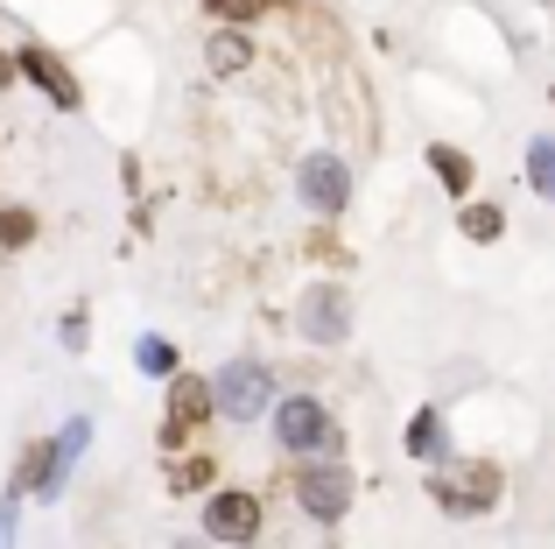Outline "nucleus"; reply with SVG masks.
<instances>
[{"mask_svg": "<svg viewBox=\"0 0 555 549\" xmlns=\"http://www.w3.org/2000/svg\"><path fill=\"white\" fill-rule=\"evenodd\" d=\"M141 367L149 373H177V353H169L163 339H141Z\"/></svg>", "mask_w": 555, "mask_h": 549, "instance_id": "f3484780", "label": "nucleus"}, {"mask_svg": "<svg viewBox=\"0 0 555 549\" xmlns=\"http://www.w3.org/2000/svg\"><path fill=\"white\" fill-rule=\"evenodd\" d=\"M345 324H352V303H345V289H310V296H302V339L338 345Z\"/></svg>", "mask_w": 555, "mask_h": 549, "instance_id": "6e6552de", "label": "nucleus"}, {"mask_svg": "<svg viewBox=\"0 0 555 549\" xmlns=\"http://www.w3.org/2000/svg\"><path fill=\"white\" fill-rule=\"evenodd\" d=\"M296 500L317 514V522H338V514L352 508V472L331 465V458H324V465H302L296 472Z\"/></svg>", "mask_w": 555, "mask_h": 549, "instance_id": "7ed1b4c3", "label": "nucleus"}, {"mask_svg": "<svg viewBox=\"0 0 555 549\" xmlns=\"http://www.w3.org/2000/svg\"><path fill=\"white\" fill-rule=\"evenodd\" d=\"M36 240V219L28 212H0V247H28Z\"/></svg>", "mask_w": 555, "mask_h": 549, "instance_id": "dca6fc26", "label": "nucleus"}, {"mask_svg": "<svg viewBox=\"0 0 555 549\" xmlns=\"http://www.w3.org/2000/svg\"><path fill=\"white\" fill-rule=\"evenodd\" d=\"M500 205H472V212H464V233H472V240H500Z\"/></svg>", "mask_w": 555, "mask_h": 549, "instance_id": "4468645a", "label": "nucleus"}, {"mask_svg": "<svg viewBox=\"0 0 555 549\" xmlns=\"http://www.w3.org/2000/svg\"><path fill=\"white\" fill-rule=\"evenodd\" d=\"M429 169L443 177V191H450V197L472 191V155H457V149H429Z\"/></svg>", "mask_w": 555, "mask_h": 549, "instance_id": "9d476101", "label": "nucleus"}, {"mask_svg": "<svg viewBox=\"0 0 555 549\" xmlns=\"http://www.w3.org/2000/svg\"><path fill=\"white\" fill-rule=\"evenodd\" d=\"M204 528H211L218 542H254V536H260V500H254V494H211Z\"/></svg>", "mask_w": 555, "mask_h": 549, "instance_id": "423d86ee", "label": "nucleus"}, {"mask_svg": "<svg viewBox=\"0 0 555 549\" xmlns=\"http://www.w3.org/2000/svg\"><path fill=\"white\" fill-rule=\"evenodd\" d=\"M14 71H28V78H36V85H42V92H50V99H56L64 113L78 106V78H70V71L56 64L50 50H22V64H14Z\"/></svg>", "mask_w": 555, "mask_h": 549, "instance_id": "1a4fd4ad", "label": "nucleus"}, {"mask_svg": "<svg viewBox=\"0 0 555 549\" xmlns=\"http://www.w3.org/2000/svg\"><path fill=\"white\" fill-rule=\"evenodd\" d=\"M246 56H254L246 36H211V71H246Z\"/></svg>", "mask_w": 555, "mask_h": 549, "instance_id": "f8f14e48", "label": "nucleus"}, {"mask_svg": "<svg viewBox=\"0 0 555 549\" xmlns=\"http://www.w3.org/2000/svg\"><path fill=\"white\" fill-rule=\"evenodd\" d=\"M429 494H436V508H450V514H486L492 500H500V465H450Z\"/></svg>", "mask_w": 555, "mask_h": 549, "instance_id": "f03ea898", "label": "nucleus"}, {"mask_svg": "<svg viewBox=\"0 0 555 549\" xmlns=\"http://www.w3.org/2000/svg\"><path fill=\"white\" fill-rule=\"evenodd\" d=\"M528 183L555 197V141H534V149H528Z\"/></svg>", "mask_w": 555, "mask_h": 549, "instance_id": "ddd939ff", "label": "nucleus"}, {"mask_svg": "<svg viewBox=\"0 0 555 549\" xmlns=\"http://www.w3.org/2000/svg\"><path fill=\"white\" fill-rule=\"evenodd\" d=\"M8 85H14V64H8V50H0V92H8Z\"/></svg>", "mask_w": 555, "mask_h": 549, "instance_id": "aec40b11", "label": "nucleus"}, {"mask_svg": "<svg viewBox=\"0 0 555 549\" xmlns=\"http://www.w3.org/2000/svg\"><path fill=\"white\" fill-rule=\"evenodd\" d=\"M274 437H282L296 458H331V451L345 444V430L331 423V409H324V401H310V395H288L282 409H274Z\"/></svg>", "mask_w": 555, "mask_h": 549, "instance_id": "f257e3e1", "label": "nucleus"}, {"mask_svg": "<svg viewBox=\"0 0 555 549\" xmlns=\"http://www.w3.org/2000/svg\"><path fill=\"white\" fill-rule=\"evenodd\" d=\"M204 8H211L218 22H254V14H268L274 0H204Z\"/></svg>", "mask_w": 555, "mask_h": 549, "instance_id": "2eb2a0df", "label": "nucleus"}, {"mask_svg": "<svg viewBox=\"0 0 555 549\" xmlns=\"http://www.w3.org/2000/svg\"><path fill=\"white\" fill-rule=\"evenodd\" d=\"M211 409L232 416V423H254V416L268 409V373L260 367H225L218 387H211Z\"/></svg>", "mask_w": 555, "mask_h": 549, "instance_id": "20e7f679", "label": "nucleus"}, {"mask_svg": "<svg viewBox=\"0 0 555 549\" xmlns=\"http://www.w3.org/2000/svg\"><path fill=\"white\" fill-rule=\"evenodd\" d=\"M302 197H310L324 219H338V212H345V197H352V177H345L338 155H310V163H302Z\"/></svg>", "mask_w": 555, "mask_h": 549, "instance_id": "0eeeda50", "label": "nucleus"}, {"mask_svg": "<svg viewBox=\"0 0 555 549\" xmlns=\"http://www.w3.org/2000/svg\"><path fill=\"white\" fill-rule=\"evenodd\" d=\"M408 451L415 458H443V416L436 409H422L415 423H408Z\"/></svg>", "mask_w": 555, "mask_h": 549, "instance_id": "9b49d317", "label": "nucleus"}, {"mask_svg": "<svg viewBox=\"0 0 555 549\" xmlns=\"http://www.w3.org/2000/svg\"><path fill=\"white\" fill-rule=\"evenodd\" d=\"M0 549H14V500H0Z\"/></svg>", "mask_w": 555, "mask_h": 549, "instance_id": "6ab92c4d", "label": "nucleus"}, {"mask_svg": "<svg viewBox=\"0 0 555 549\" xmlns=\"http://www.w3.org/2000/svg\"><path fill=\"white\" fill-rule=\"evenodd\" d=\"M197 486H211V465H204V458H190V465L177 472V494H197Z\"/></svg>", "mask_w": 555, "mask_h": 549, "instance_id": "a211bd4d", "label": "nucleus"}, {"mask_svg": "<svg viewBox=\"0 0 555 549\" xmlns=\"http://www.w3.org/2000/svg\"><path fill=\"white\" fill-rule=\"evenodd\" d=\"M211 416V387L197 381V373H177V387H169V430H163V451H177L190 430Z\"/></svg>", "mask_w": 555, "mask_h": 549, "instance_id": "39448f33", "label": "nucleus"}]
</instances>
